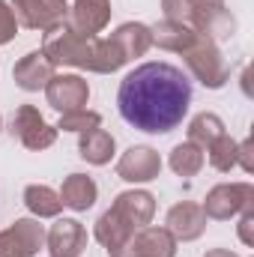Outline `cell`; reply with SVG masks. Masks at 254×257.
<instances>
[{
	"label": "cell",
	"mask_w": 254,
	"mask_h": 257,
	"mask_svg": "<svg viewBox=\"0 0 254 257\" xmlns=\"http://www.w3.org/2000/svg\"><path fill=\"white\" fill-rule=\"evenodd\" d=\"M203 257H236L233 251H227V248H212V251H206Z\"/></svg>",
	"instance_id": "obj_30"
},
{
	"label": "cell",
	"mask_w": 254,
	"mask_h": 257,
	"mask_svg": "<svg viewBox=\"0 0 254 257\" xmlns=\"http://www.w3.org/2000/svg\"><path fill=\"white\" fill-rule=\"evenodd\" d=\"M168 165H171V171L177 174V177H197L200 171H203V165H206V150H200L197 144H177L174 150H171V159H168Z\"/></svg>",
	"instance_id": "obj_20"
},
{
	"label": "cell",
	"mask_w": 254,
	"mask_h": 257,
	"mask_svg": "<svg viewBox=\"0 0 254 257\" xmlns=\"http://www.w3.org/2000/svg\"><path fill=\"white\" fill-rule=\"evenodd\" d=\"M0 126H3V117H0Z\"/></svg>",
	"instance_id": "obj_31"
},
{
	"label": "cell",
	"mask_w": 254,
	"mask_h": 257,
	"mask_svg": "<svg viewBox=\"0 0 254 257\" xmlns=\"http://www.w3.org/2000/svg\"><path fill=\"white\" fill-rule=\"evenodd\" d=\"M162 9H165L168 21H180V24H189V27L194 24V12H191L189 0H162Z\"/></svg>",
	"instance_id": "obj_25"
},
{
	"label": "cell",
	"mask_w": 254,
	"mask_h": 257,
	"mask_svg": "<svg viewBox=\"0 0 254 257\" xmlns=\"http://www.w3.org/2000/svg\"><path fill=\"white\" fill-rule=\"evenodd\" d=\"M57 75V66L51 63L42 51H27L15 69H12V81L24 90V93H39L48 87V81Z\"/></svg>",
	"instance_id": "obj_12"
},
{
	"label": "cell",
	"mask_w": 254,
	"mask_h": 257,
	"mask_svg": "<svg viewBox=\"0 0 254 257\" xmlns=\"http://www.w3.org/2000/svg\"><path fill=\"white\" fill-rule=\"evenodd\" d=\"M206 150H209V165H212L215 171H221V174L233 171L236 162H239V144H236L227 132H224L221 138H215Z\"/></svg>",
	"instance_id": "obj_23"
},
{
	"label": "cell",
	"mask_w": 254,
	"mask_h": 257,
	"mask_svg": "<svg viewBox=\"0 0 254 257\" xmlns=\"http://www.w3.org/2000/svg\"><path fill=\"white\" fill-rule=\"evenodd\" d=\"M24 206L30 209L33 218H57L60 209H63V200H60V194L54 192L51 186L33 183V186L24 189Z\"/></svg>",
	"instance_id": "obj_19"
},
{
	"label": "cell",
	"mask_w": 254,
	"mask_h": 257,
	"mask_svg": "<svg viewBox=\"0 0 254 257\" xmlns=\"http://www.w3.org/2000/svg\"><path fill=\"white\" fill-rule=\"evenodd\" d=\"M102 126V114H96V111H87V108H81V111H69V114H60V123L57 128H63V132H90V128H99Z\"/></svg>",
	"instance_id": "obj_24"
},
{
	"label": "cell",
	"mask_w": 254,
	"mask_h": 257,
	"mask_svg": "<svg viewBox=\"0 0 254 257\" xmlns=\"http://www.w3.org/2000/svg\"><path fill=\"white\" fill-rule=\"evenodd\" d=\"M45 245V227L39 218H18L0 230V257H36Z\"/></svg>",
	"instance_id": "obj_6"
},
{
	"label": "cell",
	"mask_w": 254,
	"mask_h": 257,
	"mask_svg": "<svg viewBox=\"0 0 254 257\" xmlns=\"http://www.w3.org/2000/svg\"><path fill=\"white\" fill-rule=\"evenodd\" d=\"M15 33H18V21H15V15H12V6H9L6 0H0V45L12 42Z\"/></svg>",
	"instance_id": "obj_26"
},
{
	"label": "cell",
	"mask_w": 254,
	"mask_h": 257,
	"mask_svg": "<svg viewBox=\"0 0 254 257\" xmlns=\"http://www.w3.org/2000/svg\"><path fill=\"white\" fill-rule=\"evenodd\" d=\"M12 138H18V144L24 150H33V153H42L48 147H54L57 141V126H48L45 117L33 108V105H21L12 117Z\"/></svg>",
	"instance_id": "obj_4"
},
{
	"label": "cell",
	"mask_w": 254,
	"mask_h": 257,
	"mask_svg": "<svg viewBox=\"0 0 254 257\" xmlns=\"http://www.w3.org/2000/svg\"><path fill=\"white\" fill-rule=\"evenodd\" d=\"M183 57H186L189 72L200 81V84H203V87L218 90V87H224V84H227L230 69H227V63H224V57H221L218 45H215L212 39H206L203 33H197V39H194L189 48L183 51Z\"/></svg>",
	"instance_id": "obj_3"
},
{
	"label": "cell",
	"mask_w": 254,
	"mask_h": 257,
	"mask_svg": "<svg viewBox=\"0 0 254 257\" xmlns=\"http://www.w3.org/2000/svg\"><path fill=\"white\" fill-rule=\"evenodd\" d=\"M165 227L174 233L177 242H191V239H197L206 230V212H203L200 203H189V200L186 203H177V206L168 209Z\"/></svg>",
	"instance_id": "obj_14"
},
{
	"label": "cell",
	"mask_w": 254,
	"mask_h": 257,
	"mask_svg": "<svg viewBox=\"0 0 254 257\" xmlns=\"http://www.w3.org/2000/svg\"><path fill=\"white\" fill-rule=\"evenodd\" d=\"M129 60L126 54L120 51V45L108 36V39H99L96 36V42H93V72H99V75H111V72H117V69H123Z\"/></svg>",
	"instance_id": "obj_22"
},
{
	"label": "cell",
	"mask_w": 254,
	"mask_h": 257,
	"mask_svg": "<svg viewBox=\"0 0 254 257\" xmlns=\"http://www.w3.org/2000/svg\"><path fill=\"white\" fill-rule=\"evenodd\" d=\"M111 21V3L108 0H75V6L66 12L63 24L69 30H75L78 36L96 39V33H102Z\"/></svg>",
	"instance_id": "obj_9"
},
{
	"label": "cell",
	"mask_w": 254,
	"mask_h": 257,
	"mask_svg": "<svg viewBox=\"0 0 254 257\" xmlns=\"http://www.w3.org/2000/svg\"><path fill=\"white\" fill-rule=\"evenodd\" d=\"M57 194H60L63 206L75 209V212H87V209L96 203V197H99V186H96L93 177H87V174H69Z\"/></svg>",
	"instance_id": "obj_16"
},
{
	"label": "cell",
	"mask_w": 254,
	"mask_h": 257,
	"mask_svg": "<svg viewBox=\"0 0 254 257\" xmlns=\"http://www.w3.org/2000/svg\"><path fill=\"white\" fill-rule=\"evenodd\" d=\"M191 105V81L171 63H144L120 81L117 108L129 126L147 135H168Z\"/></svg>",
	"instance_id": "obj_1"
},
{
	"label": "cell",
	"mask_w": 254,
	"mask_h": 257,
	"mask_svg": "<svg viewBox=\"0 0 254 257\" xmlns=\"http://www.w3.org/2000/svg\"><path fill=\"white\" fill-rule=\"evenodd\" d=\"M36 3L51 15V21H54V24H57V21H63L66 12H69V3H66V0H36Z\"/></svg>",
	"instance_id": "obj_28"
},
{
	"label": "cell",
	"mask_w": 254,
	"mask_h": 257,
	"mask_svg": "<svg viewBox=\"0 0 254 257\" xmlns=\"http://www.w3.org/2000/svg\"><path fill=\"white\" fill-rule=\"evenodd\" d=\"M108 257H177V239L168 227L147 224L135 230L126 245H120Z\"/></svg>",
	"instance_id": "obj_7"
},
{
	"label": "cell",
	"mask_w": 254,
	"mask_h": 257,
	"mask_svg": "<svg viewBox=\"0 0 254 257\" xmlns=\"http://www.w3.org/2000/svg\"><path fill=\"white\" fill-rule=\"evenodd\" d=\"M162 174V156L153 147H129L117 162V177L126 183H153Z\"/></svg>",
	"instance_id": "obj_11"
},
{
	"label": "cell",
	"mask_w": 254,
	"mask_h": 257,
	"mask_svg": "<svg viewBox=\"0 0 254 257\" xmlns=\"http://www.w3.org/2000/svg\"><path fill=\"white\" fill-rule=\"evenodd\" d=\"M254 200V186L251 183H221L215 189H209L206 200L200 203L206 218L215 221H227L233 215H239L242 209H248Z\"/></svg>",
	"instance_id": "obj_5"
},
{
	"label": "cell",
	"mask_w": 254,
	"mask_h": 257,
	"mask_svg": "<svg viewBox=\"0 0 254 257\" xmlns=\"http://www.w3.org/2000/svg\"><path fill=\"white\" fill-rule=\"evenodd\" d=\"M111 212L126 221L129 227L141 230L153 221V212H156V197L150 192H141V189H132V192L117 194V200L111 203Z\"/></svg>",
	"instance_id": "obj_13"
},
{
	"label": "cell",
	"mask_w": 254,
	"mask_h": 257,
	"mask_svg": "<svg viewBox=\"0 0 254 257\" xmlns=\"http://www.w3.org/2000/svg\"><path fill=\"white\" fill-rule=\"evenodd\" d=\"M45 99L54 111L69 114V111H81L87 108L90 99V84L81 75H54L45 87Z\"/></svg>",
	"instance_id": "obj_8"
},
{
	"label": "cell",
	"mask_w": 254,
	"mask_h": 257,
	"mask_svg": "<svg viewBox=\"0 0 254 257\" xmlns=\"http://www.w3.org/2000/svg\"><path fill=\"white\" fill-rule=\"evenodd\" d=\"M93 42L87 36H78L75 30H69L63 21H57L54 27L45 30L42 39V54L54 66H75V69H87L93 72Z\"/></svg>",
	"instance_id": "obj_2"
},
{
	"label": "cell",
	"mask_w": 254,
	"mask_h": 257,
	"mask_svg": "<svg viewBox=\"0 0 254 257\" xmlns=\"http://www.w3.org/2000/svg\"><path fill=\"white\" fill-rule=\"evenodd\" d=\"M150 36H153V45L165 48V51H186L191 42L197 39V30H191L189 24H180V21H159L156 27H150Z\"/></svg>",
	"instance_id": "obj_18"
},
{
	"label": "cell",
	"mask_w": 254,
	"mask_h": 257,
	"mask_svg": "<svg viewBox=\"0 0 254 257\" xmlns=\"http://www.w3.org/2000/svg\"><path fill=\"white\" fill-rule=\"evenodd\" d=\"M239 215H242V218H239V239H242L245 245H254V233H251L254 230V209L248 206V209H242Z\"/></svg>",
	"instance_id": "obj_27"
},
{
	"label": "cell",
	"mask_w": 254,
	"mask_h": 257,
	"mask_svg": "<svg viewBox=\"0 0 254 257\" xmlns=\"http://www.w3.org/2000/svg\"><path fill=\"white\" fill-rule=\"evenodd\" d=\"M224 135V123H221V117L218 114H212V111H200L197 117H191L189 123V141L191 144H197L200 150H206L215 138H221Z\"/></svg>",
	"instance_id": "obj_21"
},
{
	"label": "cell",
	"mask_w": 254,
	"mask_h": 257,
	"mask_svg": "<svg viewBox=\"0 0 254 257\" xmlns=\"http://www.w3.org/2000/svg\"><path fill=\"white\" fill-rule=\"evenodd\" d=\"M245 174H251L254 171V162H251V138H245V141H239V162H236Z\"/></svg>",
	"instance_id": "obj_29"
},
{
	"label": "cell",
	"mask_w": 254,
	"mask_h": 257,
	"mask_svg": "<svg viewBox=\"0 0 254 257\" xmlns=\"http://www.w3.org/2000/svg\"><path fill=\"white\" fill-rule=\"evenodd\" d=\"M111 39L120 45V51L126 54V60H135V57H144L150 48H153V36H150V27L141 24V21H126L120 24Z\"/></svg>",
	"instance_id": "obj_17"
},
{
	"label": "cell",
	"mask_w": 254,
	"mask_h": 257,
	"mask_svg": "<svg viewBox=\"0 0 254 257\" xmlns=\"http://www.w3.org/2000/svg\"><path fill=\"white\" fill-rule=\"evenodd\" d=\"M114 153H117V141H114L111 132H105L102 126L90 128V132H81V138H78V156L84 162L102 168V165H108L114 159Z\"/></svg>",
	"instance_id": "obj_15"
},
{
	"label": "cell",
	"mask_w": 254,
	"mask_h": 257,
	"mask_svg": "<svg viewBox=\"0 0 254 257\" xmlns=\"http://www.w3.org/2000/svg\"><path fill=\"white\" fill-rule=\"evenodd\" d=\"M45 245L51 257H81L87 248V227L78 218H57L45 230Z\"/></svg>",
	"instance_id": "obj_10"
}]
</instances>
